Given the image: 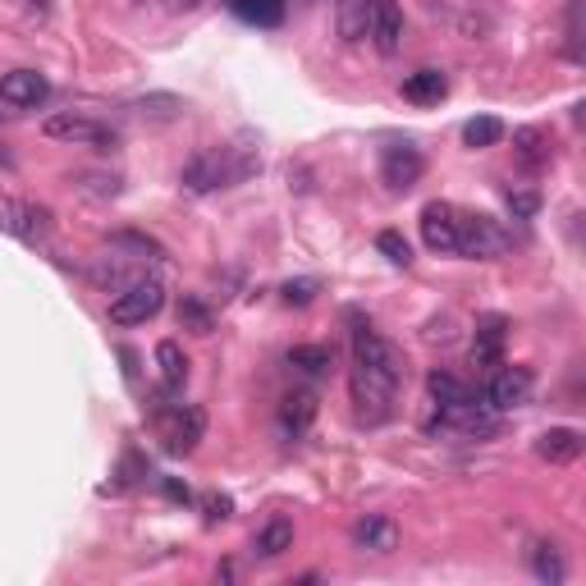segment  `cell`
I'll return each instance as SVG.
<instances>
[{
	"label": "cell",
	"mask_w": 586,
	"mask_h": 586,
	"mask_svg": "<svg viewBox=\"0 0 586 586\" xmlns=\"http://www.w3.org/2000/svg\"><path fill=\"white\" fill-rule=\"evenodd\" d=\"M262 165V156L253 152V146H206V152H198L193 161L183 165L179 183L188 188V193H216V188H229L247 179Z\"/></svg>",
	"instance_id": "6da1fadb"
},
{
	"label": "cell",
	"mask_w": 586,
	"mask_h": 586,
	"mask_svg": "<svg viewBox=\"0 0 586 586\" xmlns=\"http://www.w3.org/2000/svg\"><path fill=\"white\" fill-rule=\"evenodd\" d=\"M399 385L394 375L385 371H371V367H353L348 371V399H353V412H358L362 426H385L394 417V399H399Z\"/></svg>",
	"instance_id": "7a4b0ae2"
},
{
	"label": "cell",
	"mask_w": 586,
	"mask_h": 586,
	"mask_svg": "<svg viewBox=\"0 0 586 586\" xmlns=\"http://www.w3.org/2000/svg\"><path fill=\"white\" fill-rule=\"evenodd\" d=\"M348 348H353V367H371V371H385L394 375V381H404L408 375V362L404 353L394 348L381 330H375L371 321H358L353 317V330H348Z\"/></svg>",
	"instance_id": "3957f363"
},
{
	"label": "cell",
	"mask_w": 586,
	"mask_h": 586,
	"mask_svg": "<svg viewBox=\"0 0 586 586\" xmlns=\"http://www.w3.org/2000/svg\"><path fill=\"white\" fill-rule=\"evenodd\" d=\"M41 133L55 138V142H69V146H97V152H115L119 133L111 124H101L92 115H78V111H55L41 119Z\"/></svg>",
	"instance_id": "277c9868"
},
{
	"label": "cell",
	"mask_w": 586,
	"mask_h": 586,
	"mask_svg": "<svg viewBox=\"0 0 586 586\" xmlns=\"http://www.w3.org/2000/svg\"><path fill=\"white\" fill-rule=\"evenodd\" d=\"M161 307H165V284L156 276H138L111 298V321L115 326H142V321L161 317Z\"/></svg>",
	"instance_id": "5b68a950"
},
{
	"label": "cell",
	"mask_w": 586,
	"mask_h": 586,
	"mask_svg": "<svg viewBox=\"0 0 586 586\" xmlns=\"http://www.w3.org/2000/svg\"><path fill=\"white\" fill-rule=\"evenodd\" d=\"M513 234L495 216H458V253L472 262H495L509 253Z\"/></svg>",
	"instance_id": "8992f818"
},
{
	"label": "cell",
	"mask_w": 586,
	"mask_h": 586,
	"mask_svg": "<svg viewBox=\"0 0 586 586\" xmlns=\"http://www.w3.org/2000/svg\"><path fill=\"white\" fill-rule=\"evenodd\" d=\"M161 435H165V449L170 454H193L206 435V412L198 404H179L161 417Z\"/></svg>",
	"instance_id": "52a82bcc"
},
{
	"label": "cell",
	"mask_w": 586,
	"mask_h": 586,
	"mask_svg": "<svg viewBox=\"0 0 586 586\" xmlns=\"http://www.w3.org/2000/svg\"><path fill=\"white\" fill-rule=\"evenodd\" d=\"M532 390H536L532 367H505V362H499L495 375H491V385H486V399L499 412H513V408H527L532 404Z\"/></svg>",
	"instance_id": "ba28073f"
},
{
	"label": "cell",
	"mask_w": 586,
	"mask_h": 586,
	"mask_svg": "<svg viewBox=\"0 0 586 586\" xmlns=\"http://www.w3.org/2000/svg\"><path fill=\"white\" fill-rule=\"evenodd\" d=\"M422 175H426V161L412 142H394L381 152V179L390 193H408V188L422 183Z\"/></svg>",
	"instance_id": "9c48e42d"
},
{
	"label": "cell",
	"mask_w": 586,
	"mask_h": 586,
	"mask_svg": "<svg viewBox=\"0 0 586 586\" xmlns=\"http://www.w3.org/2000/svg\"><path fill=\"white\" fill-rule=\"evenodd\" d=\"M0 229L14 239H24V243H37V239H47L51 212L37 202H24V198H5L0 202Z\"/></svg>",
	"instance_id": "30bf717a"
},
{
	"label": "cell",
	"mask_w": 586,
	"mask_h": 586,
	"mask_svg": "<svg viewBox=\"0 0 586 586\" xmlns=\"http://www.w3.org/2000/svg\"><path fill=\"white\" fill-rule=\"evenodd\" d=\"M422 243L431 253H458V212L449 202H426L422 206Z\"/></svg>",
	"instance_id": "8fae6325"
},
{
	"label": "cell",
	"mask_w": 586,
	"mask_h": 586,
	"mask_svg": "<svg viewBox=\"0 0 586 586\" xmlns=\"http://www.w3.org/2000/svg\"><path fill=\"white\" fill-rule=\"evenodd\" d=\"M47 97H51V82L41 78L37 69H10L5 78H0V101L14 106V111H33Z\"/></svg>",
	"instance_id": "7c38bea8"
},
{
	"label": "cell",
	"mask_w": 586,
	"mask_h": 586,
	"mask_svg": "<svg viewBox=\"0 0 586 586\" xmlns=\"http://www.w3.org/2000/svg\"><path fill=\"white\" fill-rule=\"evenodd\" d=\"M367 37L375 41L381 55H394L404 47V14L394 0H371V18H367Z\"/></svg>",
	"instance_id": "4fadbf2b"
},
{
	"label": "cell",
	"mask_w": 586,
	"mask_h": 586,
	"mask_svg": "<svg viewBox=\"0 0 586 586\" xmlns=\"http://www.w3.org/2000/svg\"><path fill=\"white\" fill-rule=\"evenodd\" d=\"M311 422H317V394L311 390H289L280 399V435L289 440H303L311 431Z\"/></svg>",
	"instance_id": "5bb4252c"
},
{
	"label": "cell",
	"mask_w": 586,
	"mask_h": 586,
	"mask_svg": "<svg viewBox=\"0 0 586 586\" xmlns=\"http://www.w3.org/2000/svg\"><path fill=\"white\" fill-rule=\"evenodd\" d=\"M353 546L367 555H390L399 546V527H394V518H385V513H362L353 522Z\"/></svg>",
	"instance_id": "9a60e30c"
},
{
	"label": "cell",
	"mask_w": 586,
	"mask_h": 586,
	"mask_svg": "<svg viewBox=\"0 0 586 586\" xmlns=\"http://www.w3.org/2000/svg\"><path fill=\"white\" fill-rule=\"evenodd\" d=\"M505 334H509L505 317L481 321L476 334H472V367H499L505 362Z\"/></svg>",
	"instance_id": "2e32d148"
},
{
	"label": "cell",
	"mask_w": 586,
	"mask_h": 586,
	"mask_svg": "<svg viewBox=\"0 0 586 586\" xmlns=\"http://www.w3.org/2000/svg\"><path fill=\"white\" fill-rule=\"evenodd\" d=\"M582 445H586V440H582L577 426H550L546 435L536 440V454L546 458V463H577Z\"/></svg>",
	"instance_id": "e0dca14e"
},
{
	"label": "cell",
	"mask_w": 586,
	"mask_h": 586,
	"mask_svg": "<svg viewBox=\"0 0 586 586\" xmlns=\"http://www.w3.org/2000/svg\"><path fill=\"white\" fill-rule=\"evenodd\" d=\"M284 550H293V518L276 513L253 532V555L257 559H280Z\"/></svg>",
	"instance_id": "ac0fdd59"
},
{
	"label": "cell",
	"mask_w": 586,
	"mask_h": 586,
	"mask_svg": "<svg viewBox=\"0 0 586 586\" xmlns=\"http://www.w3.org/2000/svg\"><path fill=\"white\" fill-rule=\"evenodd\" d=\"M156 371H161V390L165 394H179L188 385V358L175 340H161L156 344Z\"/></svg>",
	"instance_id": "d6986e66"
},
{
	"label": "cell",
	"mask_w": 586,
	"mask_h": 586,
	"mask_svg": "<svg viewBox=\"0 0 586 586\" xmlns=\"http://www.w3.org/2000/svg\"><path fill=\"white\" fill-rule=\"evenodd\" d=\"M445 92H449V78L440 69H417L404 78V97L412 106H435V101H445Z\"/></svg>",
	"instance_id": "ffe728a7"
},
{
	"label": "cell",
	"mask_w": 586,
	"mask_h": 586,
	"mask_svg": "<svg viewBox=\"0 0 586 586\" xmlns=\"http://www.w3.org/2000/svg\"><path fill=\"white\" fill-rule=\"evenodd\" d=\"M513 152H518V161L527 165V170H540V165L555 156V142H550L546 129H532V124H527V129L513 133Z\"/></svg>",
	"instance_id": "44dd1931"
},
{
	"label": "cell",
	"mask_w": 586,
	"mask_h": 586,
	"mask_svg": "<svg viewBox=\"0 0 586 586\" xmlns=\"http://www.w3.org/2000/svg\"><path fill=\"white\" fill-rule=\"evenodd\" d=\"M243 24H257V28H280L284 24V0H229Z\"/></svg>",
	"instance_id": "7402d4cb"
},
{
	"label": "cell",
	"mask_w": 586,
	"mask_h": 586,
	"mask_svg": "<svg viewBox=\"0 0 586 586\" xmlns=\"http://www.w3.org/2000/svg\"><path fill=\"white\" fill-rule=\"evenodd\" d=\"M289 367L298 375H311V381H317V375H326L334 367V353L326 344H293L289 348Z\"/></svg>",
	"instance_id": "603a6c76"
},
{
	"label": "cell",
	"mask_w": 586,
	"mask_h": 586,
	"mask_svg": "<svg viewBox=\"0 0 586 586\" xmlns=\"http://www.w3.org/2000/svg\"><path fill=\"white\" fill-rule=\"evenodd\" d=\"M532 573H536V582H546V586H559L563 577H569V563H563L559 546H550V540L532 546Z\"/></svg>",
	"instance_id": "cb8c5ba5"
},
{
	"label": "cell",
	"mask_w": 586,
	"mask_h": 586,
	"mask_svg": "<svg viewBox=\"0 0 586 586\" xmlns=\"http://www.w3.org/2000/svg\"><path fill=\"white\" fill-rule=\"evenodd\" d=\"M499 138H505V119H495V115H476V119L463 124V142L472 146V152L499 146Z\"/></svg>",
	"instance_id": "d4e9b609"
},
{
	"label": "cell",
	"mask_w": 586,
	"mask_h": 586,
	"mask_svg": "<svg viewBox=\"0 0 586 586\" xmlns=\"http://www.w3.org/2000/svg\"><path fill=\"white\" fill-rule=\"evenodd\" d=\"M426 390H431V404H435V408H445V404H458V399H463V394H468V385L458 381L454 371H440V367L426 375Z\"/></svg>",
	"instance_id": "484cf974"
},
{
	"label": "cell",
	"mask_w": 586,
	"mask_h": 586,
	"mask_svg": "<svg viewBox=\"0 0 586 586\" xmlns=\"http://www.w3.org/2000/svg\"><path fill=\"white\" fill-rule=\"evenodd\" d=\"M367 18H371V0H340V33L348 41L367 37Z\"/></svg>",
	"instance_id": "4316f807"
},
{
	"label": "cell",
	"mask_w": 586,
	"mask_h": 586,
	"mask_svg": "<svg viewBox=\"0 0 586 586\" xmlns=\"http://www.w3.org/2000/svg\"><path fill=\"white\" fill-rule=\"evenodd\" d=\"M119 175H106V170H78L74 175V188L78 193H88V198H115L119 193Z\"/></svg>",
	"instance_id": "83f0119b"
},
{
	"label": "cell",
	"mask_w": 586,
	"mask_h": 586,
	"mask_svg": "<svg viewBox=\"0 0 586 586\" xmlns=\"http://www.w3.org/2000/svg\"><path fill=\"white\" fill-rule=\"evenodd\" d=\"M179 326H188L193 334H212V326H216V317H212V307H206L202 298H179Z\"/></svg>",
	"instance_id": "f1b7e54d"
},
{
	"label": "cell",
	"mask_w": 586,
	"mask_h": 586,
	"mask_svg": "<svg viewBox=\"0 0 586 586\" xmlns=\"http://www.w3.org/2000/svg\"><path fill=\"white\" fill-rule=\"evenodd\" d=\"M111 247H124V253H133V262H138V257H146V262H161V257H165V247H161L156 239L133 234V229H124V234H111Z\"/></svg>",
	"instance_id": "f546056e"
},
{
	"label": "cell",
	"mask_w": 586,
	"mask_h": 586,
	"mask_svg": "<svg viewBox=\"0 0 586 586\" xmlns=\"http://www.w3.org/2000/svg\"><path fill=\"white\" fill-rule=\"evenodd\" d=\"M133 111L146 115V119H175V115L183 111V101L161 92V97H142V101H133Z\"/></svg>",
	"instance_id": "4dcf8cb0"
},
{
	"label": "cell",
	"mask_w": 586,
	"mask_h": 586,
	"mask_svg": "<svg viewBox=\"0 0 586 586\" xmlns=\"http://www.w3.org/2000/svg\"><path fill=\"white\" fill-rule=\"evenodd\" d=\"M375 247H381L394 266H412V247H408V239L399 234V229H385V234L375 239Z\"/></svg>",
	"instance_id": "1f68e13d"
},
{
	"label": "cell",
	"mask_w": 586,
	"mask_h": 586,
	"mask_svg": "<svg viewBox=\"0 0 586 586\" xmlns=\"http://www.w3.org/2000/svg\"><path fill=\"white\" fill-rule=\"evenodd\" d=\"M280 293H284L289 307H307L311 298H317V280H289Z\"/></svg>",
	"instance_id": "d6a6232c"
},
{
	"label": "cell",
	"mask_w": 586,
	"mask_h": 586,
	"mask_svg": "<svg viewBox=\"0 0 586 586\" xmlns=\"http://www.w3.org/2000/svg\"><path fill=\"white\" fill-rule=\"evenodd\" d=\"M509 212H513V220H532L540 212V198L536 193H509Z\"/></svg>",
	"instance_id": "836d02e7"
},
{
	"label": "cell",
	"mask_w": 586,
	"mask_h": 586,
	"mask_svg": "<svg viewBox=\"0 0 586 586\" xmlns=\"http://www.w3.org/2000/svg\"><path fill=\"white\" fill-rule=\"evenodd\" d=\"M202 509H206V522H225L229 513H234V499H229V495H206Z\"/></svg>",
	"instance_id": "e575fe53"
},
{
	"label": "cell",
	"mask_w": 586,
	"mask_h": 586,
	"mask_svg": "<svg viewBox=\"0 0 586 586\" xmlns=\"http://www.w3.org/2000/svg\"><path fill=\"white\" fill-rule=\"evenodd\" d=\"M161 491L170 495V499H179V505H188V499H193V495H188V486H179L175 476H165V481H161Z\"/></svg>",
	"instance_id": "d590c367"
},
{
	"label": "cell",
	"mask_w": 586,
	"mask_h": 586,
	"mask_svg": "<svg viewBox=\"0 0 586 586\" xmlns=\"http://www.w3.org/2000/svg\"><path fill=\"white\" fill-rule=\"evenodd\" d=\"M170 5V14H193V10H202V0H165Z\"/></svg>",
	"instance_id": "8d00e7d4"
},
{
	"label": "cell",
	"mask_w": 586,
	"mask_h": 586,
	"mask_svg": "<svg viewBox=\"0 0 586 586\" xmlns=\"http://www.w3.org/2000/svg\"><path fill=\"white\" fill-rule=\"evenodd\" d=\"M0 165H10V156H5V146H0Z\"/></svg>",
	"instance_id": "74e56055"
}]
</instances>
